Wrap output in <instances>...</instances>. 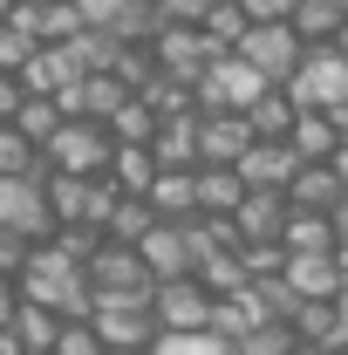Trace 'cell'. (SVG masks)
Here are the masks:
<instances>
[{
	"label": "cell",
	"instance_id": "cell-1",
	"mask_svg": "<svg viewBox=\"0 0 348 355\" xmlns=\"http://www.w3.org/2000/svg\"><path fill=\"white\" fill-rule=\"evenodd\" d=\"M110 150H116V137L103 130V123L62 116L55 137L42 144V164H48V171H69V178H103V171H110Z\"/></svg>",
	"mask_w": 348,
	"mask_h": 355
},
{
	"label": "cell",
	"instance_id": "cell-41",
	"mask_svg": "<svg viewBox=\"0 0 348 355\" xmlns=\"http://www.w3.org/2000/svg\"><path fill=\"white\" fill-rule=\"evenodd\" d=\"M328 171L348 184V137H335V150H328Z\"/></svg>",
	"mask_w": 348,
	"mask_h": 355
},
{
	"label": "cell",
	"instance_id": "cell-16",
	"mask_svg": "<svg viewBox=\"0 0 348 355\" xmlns=\"http://www.w3.org/2000/svg\"><path fill=\"white\" fill-rule=\"evenodd\" d=\"M191 198H198L205 219H232V205L246 198V178L232 171V164H198L191 171Z\"/></svg>",
	"mask_w": 348,
	"mask_h": 355
},
{
	"label": "cell",
	"instance_id": "cell-5",
	"mask_svg": "<svg viewBox=\"0 0 348 355\" xmlns=\"http://www.w3.org/2000/svg\"><path fill=\"white\" fill-rule=\"evenodd\" d=\"M150 314H157V335H205V321H212V294L198 287V273H184V280H157V287H150Z\"/></svg>",
	"mask_w": 348,
	"mask_h": 355
},
{
	"label": "cell",
	"instance_id": "cell-49",
	"mask_svg": "<svg viewBox=\"0 0 348 355\" xmlns=\"http://www.w3.org/2000/svg\"><path fill=\"white\" fill-rule=\"evenodd\" d=\"M7 14H14V0H0V21H7Z\"/></svg>",
	"mask_w": 348,
	"mask_h": 355
},
{
	"label": "cell",
	"instance_id": "cell-4",
	"mask_svg": "<svg viewBox=\"0 0 348 355\" xmlns=\"http://www.w3.org/2000/svg\"><path fill=\"white\" fill-rule=\"evenodd\" d=\"M287 96H294V110H335L348 96V62H342V48L328 42V48H307L301 55V69L287 76Z\"/></svg>",
	"mask_w": 348,
	"mask_h": 355
},
{
	"label": "cell",
	"instance_id": "cell-33",
	"mask_svg": "<svg viewBox=\"0 0 348 355\" xmlns=\"http://www.w3.org/2000/svg\"><path fill=\"white\" fill-rule=\"evenodd\" d=\"M48 355H110V349H103V335H96L89 321H62V335H55Z\"/></svg>",
	"mask_w": 348,
	"mask_h": 355
},
{
	"label": "cell",
	"instance_id": "cell-28",
	"mask_svg": "<svg viewBox=\"0 0 348 355\" xmlns=\"http://www.w3.org/2000/svg\"><path fill=\"white\" fill-rule=\"evenodd\" d=\"M42 171H48L42 150L14 130V123H0V178H42Z\"/></svg>",
	"mask_w": 348,
	"mask_h": 355
},
{
	"label": "cell",
	"instance_id": "cell-48",
	"mask_svg": "<svg viewBox=\"0 0 348 355\" xmlns=\"http://www.w3.org/2000/svg\"><path fill=\"white\" fill-rule=\"evenodd\" d=\"M110 355H150V349H110Z\"/></svg>",
	"mask_w": 348,
	"mask_h": 355
},
{
	"label": "cell",
	"instance_id": "cell-21",
	"mask_svg": "<svg viewBox=\"0 0 348 355\" xmlns=\"http://www.w3.org/2000/svg\"><path fill=\"white\" fill-rule=\"evenodd\" d=\"M110 184H116V191H123V198H143V191H150V178H157V157H150V144H116V150H110Z\"/></svg>",
	"mask_w": 348,
	"mask_h": 355
},
{
	"label": "cell",
	"instance_id": "cell-47",
	"mask_svg": "<svg viewBox=\"0 0 348 355\" xmlns=\"http://www.w3.org/2000/svg\"><path fill=\"white\" fill-rule=\"evenodd\" d=\"M335 48H342V62H348V21H342V35H335Z\"/></svg>",
	"mask_w": 348,
	"mask_h": 355
},
{
	"label": "cell",
	"instance_id": "cell-42",
	"mask_svg": "<svg viewBox=\"0 0 348 355\" xmlns=\"http://www.w3.org/2000/svg\"><path fill=\"white\" fill-rule=\"evenodd\" d=\"M335 349H348V294H335Z\"/></svg>",
	"mask_w": 348,
	"mask_h": 355
},
{
	"label": "cell",
	"instance_id": "cell-45",
	"mask_svg": "<svg viewBox=\"0 0 348 355\" xmlns=\"http://www.w3.org/2000/svg\"><path fill=\"white\" fill-rule=\"evenodd\" d=\"M287 355H328V349H321V342H294Z\"/></svg>",
	"mask_w": 348,
	"mask_h": 355
},
{
	"label": "cell",
	"instance_id": "cell-38",
	"mask_svg": "<svg viewBox=\"0 0 348 355\" xmlns=\"http://www.w3.org/2000/svg\"><path fill=\"white\" fill-rule=\"evenodd\" d=\"M21 96H28V89H21V76H14V69H0V123L21 110Z\"/></svg>",
	"mask_w": 348,
	"mask_h": 355
},
{
	"label": "cell",
	"instance_id": "cell-52",
	"mask_svg": "<svg viewBox=\"0 0 348 355\" xmlns=\"http://www.w3.org/2000/svg\"><path fill=\"white\" fill-rule=\"evenodd\" d=\"M143 7H157V0H143Z\"/></svg>",
	"mask_w": 348,
	"mask_h": 355
},
{
	"label": "cell",
	"instance_id": "cell-24",
	"mask_svg": "<svg viewBox=\"0 0 348 355\" xmlns=\"http://www.w3.org/2000/svg\"><path fill=\"white\" fill-rule=\"evenodd\" d=\"M150 225H157L150 198H123V191H116V205H110V219H103V239H116V246H137Z\"/></svg>",
	"mask_w": 348,
	"mask_h": 355
},
{
	"label": "cell",
	"instance_id": "cell-11",
	"mask_svg": "<svg viewBox=\"0 0 348 355\" xmlns=\"http://www.w3.org/2000/svg\"><path fill=\"white\" fill-rule=\"evenodd\" d=\"M232 171L246 178V191H287V178L301 171V157L287 150V137H253Z\"/></svg>",
	"mask_w": 348,
	"mask_h": 355
},
{
	"label": "cell",
	"instance_id": "cell-29",
	"mask_svg": "<svg viewBox=\"0 0 348 355\" xmlns=\"http://www.w3.org/2000/svg\"><path fill=\"white\" fill-rule=\"evenodd\" d=\"M198 28H205V42H212V48H225V55H232V48H239V35H246V7H239V0H212Z\"/></svg>",
	"mask_w": 348,
	"mask_h": 355
},
{
	"label": "cell",
	"instance_id": "cell-25",
	"mask_svg": "<svg viewBox=\"0 0 348 355\" xmlns=\"http://www.w3.org/2000/svg\"><path fill=\"white\" fill-rule=\"evenodd\" d=\"M280 246H287V253H328V246H335V232H328V212H294V205H287Z\"/></svg>",
	"mask_w": 348,
	"mask_h": 355
},
{
	"label": "cell",
	"instance_id": "cell-10",
	"mask_svg": "<svg viewBox=\"0 0 348 355\" xmlns=\"http://www.w3.org/2000/svg\"><path fill=\"white\" fill-rule=\"evenodd\" d=\"M137 260H143V273H150V287L157 280H184L191 273V239H184V219H157L143 239H137Z\"/></svg>",
	"mask_w": 348,
	"mask_h": 355
},
{
	"label": "cell",
	"instance_id": "cell-26",
	"mask_svg": "<svg viewBox=\"0 0 348 355\" xmlns=\"http://www.w3.org/2000/svg\"><path fill=\"white\" fill-rule=\"evenodd\" d=\"M103 130L116 137V144H150V130H157V110H150V103L130 89V96L110 110V123H103Z\"/></svg>",
	"mask_w": 348,
	"mask_h": 355
},
{
	"label": "cell",
	"instance_id": "cell-53",
	"mask_svg": "<svg viewBox=\"0 0 348 355\" xmlns=\"http://www.w3.org/2000/svg\"><path fill=\"white\" fill-rule=\"evenodd\" d=\"M342 7H348V0H342Z\"/></svg>",
	"mask_w": 348,
	"mask_h": 355
},
{
	"label": "cell",
	"instance_id": "cell-39",
	"mask_svg": "<svg viewBox=\"0 0 348 355\" xmlns=\"http://www.w3.org/2000/svg\"><path fill=\"white\" fill-rule=\"evenodd\" d=\"M246 7V21H287L294 14V0H239Z\"/></svg>",
	"mask_w": 348,
	"mask_h": 355
},
{
	"label": "cell",
	"instance_id": "cell-32",
	"mask_svg": "<svg viewBox=\"0 0 348 355\" xmlns=\"http://www.w3.org/2000/svg\"><path fill=\"white\" fill-rule=\"evenodd\" d=\"M287 349H294V328H287V321H260V328L239 342V355H287Z\"/></svg>",
	"mask_w": 348,
	"mask_h": 355
},
{
	"label": "cell",
	"instance_id": "cell-46",
	"mask_svg": "<svg viewBox=\"0 0 348 355\" xmlns=\"http://www.w3.org/2000/svg\"><path fill=\"white\" fill-rule=\"evenodd\" d=\"M0 355H21V342H14V335H7V328H0Z\"/></svg>",
	"mask_w": 348,
	"mask_h": 355
},
{
	"label": "cell",
	"instance_id": "cell-12",
	"mask_svg": "<svg viewBox=\"0 0 348 355\" xmlns=\"http://www.w3.org/2000/svg\"><path fill=\"white\" fill-rule=\"evenodd\" d=\"M280 225H287V191H246V198L232 205V232H239V246H273Z\"/></svg>",
	"mask_w": 348,
	"mask_h": 355
},
{
	"label": "cell",
	"instance_id": "cell-15",
	"mask_svg": "<svg viewBox=\"0 0 348 355\" xmlns=\"http://www.w3.org/2000/svg\"><path fill=\"white\" fill-rule=\"evenodd\" d=\"M280 280H287L301 301H335V294H342V280H335V246H328V253H287Z\"/></svg>",
	"mask_w": 348,
	"mask_h": 355
},
{
	"label": "cell",
	"instance_id": "cell-34",
	"mask_svg": "<svg viewBox=\"0 0 348 355\" xmlns=\"http://www.w3.org/2000/svg\"><path fill=\"white\" fill-rule=\"evenodd\" d=\"M76 14H82V28H103V35H116V21L130 14L137 0H69Z\"/></svg>",
	"mask_w": 348,
	"mask_h": 355
},
{
	"label": "cell",
	"instance_id": "cell-18",
	"mask_svg": "<svg viewBox=\"0 0 348 355\" xmlns=\"http://www.w3.org/2000/svg\"><path fill=\"white\" fill-rule=\"evenodd\" d=\"M7 335L21 342V349H55V335H62V314L48 308V301H14V314H7Z\"/></svg>",
	"mask_w": 348,
	"mask_h": 355
},
{
	"label": "cell",
	"instance_id": "cell-19",
	"mask_svg": "<svg viewBox=\"0 0 348 355\" xmlns=\"http://www.w3.org/2000/svg\"><path fill=\"white\" fill-rule=\"evenodd\" d=\"M239 116H246V130H253V137H287V130H294V116H301V110H294V96H287L280 83H266L260 96H253V103L239 110Z\"/></svg>",
	"mask_w": 348,
	"mask_h": 355
},
{
	"label": "cell",
	"instance_id": "cell-14",
	"mask_svg": "<svg viewBox=\"0 0 348 355\" xmlns=\"http://www.w3.org/2000/svg\"><path fill=\"white\" fill-rule=\"evenodd\" d=\"M150 157H157V171H198V110L191 116H157Z\"/></svg>",
	"mask_w": 348,
	"mask_h": 355
},
{
	"label": "cell",
	"instance_id": "cell-22",
	"mask_svg": "<svg viewBox=\"0 0 348 355\" xmlns=\"http://www.w3.org/2000/svg\"><path fill=\"white\" fill-rule=\"evenodd\" d=\"M287 150H294L301 164H328V150H335V123H328V110H301L294 130H287Z\"/></svg>",
	"mask_w": 348,
	"mask_h": 355
},
{
	"label": "cell",
	"instance_id": "cell-44",
	"mask_svg": "<svg viewBox=\"0 0 348 355\" xmlns=\"http://www.w3.org/2000/svg\"><path fill=\"white\" fill-rule=\"evenodd\" d=\"M335 280H342V294H348V246H335Z\"/></svg>",
	"mask_w": 348,
	"mask_h": 355
},
{
	"label": "cell",
	"instance_id": "cell-36",
	"mask_svg": "<svg viewBox=\"0 0 348 355\" xmlns=\"http://www.w3.org/2000/svg\"><path fill=\"white\" fill-rule=\"evenodd\" d=\"M28 55H35V42H28V35H21L14 21H0V69H21Z\"/></svg>",
	"mask_w": 348,
	"mask_h": 355
},
{
	"label": "cell",
	"instance_id": "cell-31",
	"mask_svg": "<svg viewBox=\"0 0 348 355\" xmlns=\"http://www.w3.org/2000/svg\"><path fill=\"white\" fill-rule=\"evenodd\" d=\"M137 96H143L157 116H191V110H198V103H191V83H177V76H150Z\"/></svg>",
	"mask_w": 348,
	"mask_h": 355
},
{
	"label": "cell",
	"instance_id": "cell-8",
	"mask_svg": "<svg viewBox=\"0 0 348 355\" xmlns=\"http://www.w3.org/2000/svg\"><path fill=\"white\" fill-rule=\"evenodd\" d=\"M260 89H266V83L246 69V62H239V55H218L212 69L191 83V103H198V116H205V110H246Z\"/></svg>",
	"mask_w": 348,
	"mask_h": 355
},
{
	"label": "cell",
	"instance_id": "cell-17",
	"mask_svg": "<svg viewBox=\"0 0 348 355\" xmlns=\"http://www.w3.org/2000/svg\"><path fill=\"white\" fill-rule=\"evenodd\" d=\"M342 21H348L342 0H294V14H287V28L301 35V48H328L342 35Z\"/></svg>",
	"mask_w": 348,
	"mask_h": 355
},
{
	"label": "cell",
	"instance_id": "cell-43",
	"mask_svg": "<svg viewBox=\"0 0 348 355\" xmlns=\"http://www.w3.org/2000/svg\"><path fill=\"white\" fill-rule=\"evenodd\" d=\"M328 123H335V137H348V96L335 103V110H328Z\"/></svg>",
	"mask_w": 348,
	"mask_h": 355
},
{
	"label": "cell",
	"instance_id": "cell-23",
	"mask_svg": "<svg viewBox=\"0 0 348 355\" xmlns=\"http://www.w3.org/2000/svg\"><path fill=\"white\" fill-rule=\"evenodd\" d=\"M143 198H150L157 219H191V212H198V198H191V171H157Z\"/></svg>",
	"mask_w": 348,
	"mask_h": 355
},
{
	"label": "cell",
	"instance_id": "cell-50",
	"mask_svg": "<svg viewBox=\"0 0 348 355\" xmlns=\"http://www.w3.org/2000/svg\"><path fill=\"white\" fill-rule=\"evenodd\" d=\"M21 355H48V349H21Z\"/></svg>",
	"mask_w": 348,
	"mask_h": 355
},
{
	"label": "cell",
	"instance_id": "cell-2",
	"mask_svg": "<svg viewBox=\"0 0 348 355\" xmlns=\"http://www.w3.org/2000/svg\"><path fill=\"white\" fill-rule=\"evenodd\" d=\"M89 328L103 335V349H150V342H157L150 294H96V308H89Z\"/></svg>",
	"mask_w": 348,
	"mask_h": 355
},
{
	"label": "cell",
	"instance_id": "cell-30",
	"mask_svg": "<svg viewBox=\"0 0 348 355\" xmlns=\"http://www.w3.org/2000/svg\"><path fill=\"white\" fill-rule=\"evenodd\" d=\"M191 273H198V287H205V294H239V287H246V266H239V246H232V253H212V260H198L191 266Z\"/></svg>",
	"mask_w": 348,
	"mask_h": 355
},
{
	"label": "cell",
	"instance_id": "cell-13",
	"mask_svg": "<svg viewBox=\"0 0 348 355\" xmlns=\"http://www.w3.org/2000/svg\"><path fill=\"white\" fill-rule=\"evenodd\" d=\"M253 144L239 110H205L198 116V164H239V150Z\"/></svg>",
	"mask_w": 348,
	"mask_h": 355
},
{
	"label": "cell",
	"instance_id": "cell-6",
	"mask_svg": "<svg viewBox=\"0 0 348 355\" xmlns=\"http://www.w3.org/2000/svg\"><path fill=\"white\" fill-rule=\"evenodd\" d=\"M218 55H225V48L205 42V28H171V21H164V28L150 35V62H157V76H177V83H198Z\"/></svg>",
	"mask_w": 348,
	"mask_h": 355
},
{
	"label": "cell",
	"instance_id": "cell-40",
	"mask_svg": "<svg viewBox=\"0 0 348 355\" xmlns=\"http://www.w3.org/2000/svg\"><path fill=\"white\" fill-rule=\"evenodd\" d=\"M328 232H335V246H348V191L328 205Z\"/></svg>",
	"mask_w": 348,
	"mask_h": 355
},
{
	"label": "cell",
	"instance_id": "cell-27",
	"mask_svg": "<svg viewBox=\"0 0 348 355\" xmlns=\"http://www.w3.org/2000/svg\"><path fill=\"white\" fill-rule=\"evenodd\" d=\"M7 123H14V130H21L35 150H42L48 137H55V123H62V110H55V96H21V110H14Z\"/></svg>",
	"mask_w": 348,
	"mask_h": 355
},
{
	"label": "cell",
	"instance_id": "cell-20",
	"mask_svg": "<svg viewBox=\"0 0 348 355\" xmlns=\"http://www.w3.org/2000/svg\"><path fill=\"white\" fill-rule=\"evenodd\" d=\"M342 191H348V184L328 171V164H301V171L287 178V205H294V212H328Z\"/></svg>",
	"mask_w": 348,
	"mask_h": 355
},
{
	"label": "cell",
	"instance_id": "cell-3",
	"mask_svg": "<svg viewBox=\"0 0 348 355\" xmlns=\"http://www.w3.org/2000/svg\"><path fill=\"white\" fill-rule=\"evenodd\" d=\"M232 55H239L260 83H287V76L301 69L307 48H301V35H294L287 21H246V35H239V48H232Z\"/></svg>",
	"mask_w": 348,
	"mask_h": 355
},
{
	"label": "cell",
	"instance_id": "cell-9",
	"mask_svg": "<svg viewBox=\"0 0 348 355\" xmlns=\"http://www.w3.org/2000/svg\"><path fill=\"white\" fill-rule=\"evenodd\" d=\"M82 280L96 294H150V273L137 260V246H116V239H96V246H89Z\"/></svg>",
	"mask_w": 348,
	"mask_h": 355
},
{
	"label": "cell",
	"instance_id": "cell-7",
	"mask_svg": "<svg viewBox=\"0 0 348 355\" xmlns=\"http://www.w3.org/2000/svg\"><path fill=\"white\" fill-rule=\"evenodd\" d=\"M42 178H0V225L21 232L28 246L55 239V212H48V198H42Z\"/></svg>",
	"mask_w": 348,
	"mask_h": 355
},
{
	"label": "cell",
	"instance_id": "cell-51",
	"mask_svg": "<svg viewBox=\"0 0 348 355\" xmlns=\"http://www.w3.org/2000/svg\"><path fill=\"white\" fill-rule=\"evenodd\" d=\"M328 355H348V349H328Z\"/></svg>",
	"mask_w": 348,
	"mask_h": 355
},
{
	"label": "cell",
	"instance_id": "cell-37",
	"mask_svg": "<svg viewBox=\"0 0 348 355\" xmlns=\"http://www.w3.org/2000/svg\"><path fill=\"white\" fill-rule=\"evenodd\" d=\"M21 260H28V239L0 225V280H14V273H21Z\"/></svg>",
	"mask_w": 348,
	"mask_h": 355
},
{
	"label": "cell",
	"instance_id": "cell-35",
	"mask_svg": "<svg viewBox=\"0 0 348 355\" xmlns=\"http://www.w3.org/2000/svg\"><path fill=\"white\" fill-rule=\"evenodd\" d=\"M205 7H212V0H157V21H171V28H198Z\"/></svg>",
	"mask_w": 348,
	"mask_h": 355
}]
</instances>
